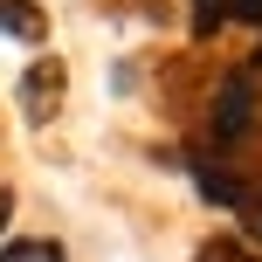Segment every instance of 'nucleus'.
I'll use <instances>...</instances> for the list:
<instances>
[{
  "label": "nucleus",
  "mask_w": 262,
  "mask_h": 262,
  "mask_svg": "<svg viewBox=\"0 0 262 262\" xmlns=\"http://www.w3.org/2000/svg\"><path fill=\"white\" fill-rule=\"evenodd\" d=\"M193 186L214 200V207H228V214L242 221L249 249L262 242V180H242V172H228L221 159H193Z\"/></svg>",
  "instance_id": "nucleus-1"
},
{
  "label": "nucleus",
  "mask_w": 262,
  "mask_h": 262,
  "mask_svg": "<svg viewBox=\"0 0 262 262\" xmlns=\"http://www.w3.org/2000/svg\"><path fill=\"white\" fill-rule=\"evenodd\" d=\"M255 111H262V97H255V76H249V69L221 76V90H214V111H207L214 145H242V138H249V124H255Z\"/></svg>",
  "instance_id": "nucleus-2"
},
{
  "label": "nucleus",
  "mask_w": 262,
  "mask_h": 262,
  "mask_svg": "<svg viewBox=\"0 0 262 262\" xmlns=\"http://www.w3.org/2000/svg\"><path fill=\"white\" fill-rule=\"evenodd\" d=\"M62 97H69L62 55H35V69L21 76V118H28V124H49L55 111H62Z\"/></svg>",
  "instance_id": "nucleus-3"
},
{
  "label": "nucleus",
  "mask_w": 262,
  "mask_h": 262,
  "mask_svg": "<svg viewBox=\"0 0 262 262\" xmlns=\"http://www.w3.org/2000/svg\"><path fill=\"white\" fill-rule=\"evenodd\" d=\"M0 35L14 41H49V14L35 0H0Z\"/></svg>",
  "instance_id": "nucleus-4"
},
{
  "label": "nucleus",
  "mask_w": 262,
  "mask_h": 262,
  "mask_svg": "<svg viewBox=\"0 0 262 262\" xmlns=\"http://www.w3.org/2000/svg\"><path fill=\"white\" fill-rule=\"evenodd\" d=\"M221 21H262V0H193V35H214Z\"/></svg>",
  "instance_id": "nucleus-5"
},
{
  "label": "nucleus",
  "mask_w": 262,
  "mask_h": 262,
  "mask_svg": "<svg viewBox=\"0 0 262 262\" xmlns=\"http://www.w3.org/2000/svg\"><path fill=\"white\" fill-rule=\"evenodd\" d=\"M193 262H262V249H249V242H235V235H214V242H200Z\"/></svg>",
  "instance_id": "nucleus-6"
},
{
  "label": "nucleus",
  "mask_w": 262,
  "mask_h": 262,
  "mask_svg": "<svg viewBox=\"0 0 262 262\" xmlns=\"http://www.w3.org/2000/svg\"><path fill=\"white\" fill-rule=\"evenodd\" d=\"M0 262H62V249H55L49 235H35V242H7Z\"/></svg>",
  "instance_id": "nucleus-7"
},
{
  "label": "nucleus",
  "mask_w": 262,
  "mask_h": 262,
  "mask_svg": "<svg viewBox=\"0 0 262 262\" xmlns=\"http://www.w3.org/2000/svg\"><path fill=\"white\" fill-rule=\"evenodd\" d=\"M7 214H14V193H7V186H0V228H7Z\"/></svg>",
  "instance_id": "nucleus-8"
},
{
  "label": "nucleus",
  "mask_w": 262,
  "mask_h": 262,
  "mask_svg": "<svg viewBox=\"0 0 262 262\" xmlns=\"http://www.w3.org/2000/svg\"><path fill=\"white\" fill-rule=\"evenodd\" d=\"M255 69H262V41H255V55H249V76H255Z\"/></svg>",
  "instance_id": "nucleus-9"
}]
</instances>
